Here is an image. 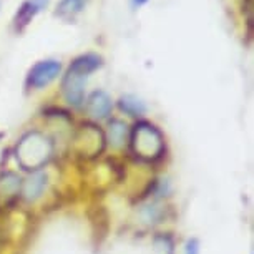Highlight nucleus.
<instances>
[{
    "instance_id": "nucleus-2",
    "label": "nucleus",
    "mask_w": 254,
    "mask_h": 254,
    "mask_svg": "<svg viewBox=\"0 0 254 254\" xmlns=\"http://www.w3.org/2000/svg\"><path fill=\"white\" fill-rule=\"evenodd\" d=\"M130 150L141 161L153 163L160 160L165 151L161 131L148 122H138L130 133Z\"/></svg>"
},
{
    "instance_id": "nucleus-9",
    "label": "nucleus",
    "mask_w": 254,
    "mask_h": 254,
    "mask_svg": "<svg viewBox=\"0 0 254 254\" xmlns=\"http://www.w3.org/2000/svg\"><path fill=\"white\" fill-rule=\"evenodd\" d=\"M87 3L88 0H60L55 15L65 22H71L78 13H81Z\"/></svg>"
},
{
    "instance_id": "nucleus-13",
    "label": "nucleus",
    "mask_w": 254,
    "mask_h": 254,
    "mask_svg": "<svg viewBox=\"0 0 254 254\" xmlns=\"http://www.w3.org/2000/svg\"><path fill=\"white\" fill-rule=\"evenodd\" d=\"M188 254H198V246H196V241H190L188 243Z\"/></svg>"
},
{
    "instance_id": "nucleus-7",
    "label": "nucleus",
    "mask_w": 254,
    "mask_h": 254,
    "mask_svg": "<svg viewBox=\"0 0 254 254\" xmlns=\"http://www.w3.org/2000/svg\"><path fill=\"white\" fill-rule=\"evenodd\" d=\"M87 113L92 118H108L112 113V100L105 92H93L87 98Z\"/></svg>"
},
{
    "instance_id": "nucleus-6",
    "label": "nucleus",
    "mask_w": 254,
    "mask_h": 254,
    "mask_svg": "<svg viewBox=\"0 0 254 254\" xmlns=\"http://www.w3.org/2000/svg\"><path fill=\"white\" fill-rule=\"evenodd\" d=\"M22 193V180L15 173L0 175V208H7Z\"/></svg>"
},
{
    "instance_id": "nucleus-1",
    "label": "nucleus",
    "mask_w": 254,
    "mask_h": 254,
    "mask_svg": "<svg viewBox=\"0 0 254 254\" xmlns=\"http://www.w3.org/2000/svg\"><path fill=\"white\" fill-rule=\"evenodd\" d=\"M100 66H102V59L95 54L81 55L71 62L66 75L64 76V81H62V92L71 107H80L83 103L85 80Z\"/></svg>"
},
{
    "instance_id": "nucleus-10",
    "label": "nucleus",
    "mask_w": 254,
    "mask_h": 254,
    "mask_svg": "<svg viewBox=\"0 0 254 254\" xmlns=\"http://www.w3.org/2000/svg\"><path fill=\"white\" fill-rule=\"evenodd\" d=\"M47 185V176L42 175V173H35L32 175L30 178L27 180L25 185H22V193L25 196V199L28 201H33L37 199L38 196L42 194V191H44Z\"/></svg>"
},
{
    "instance_id": "nucleus-5",
    "label": "nucleus",
    "mask_w": 254,
    "mask_h": 254,
    "mask_svg": "<svg viewBox=\"0 0 254 254\" xmlns=\"http://www.w3.org/2000/svg\"><path fill=\"white\" fill-rule=\"evenodd\" d=\"M62 65L55 60H44L38 62L28 73L27 83L32 88H44L47 85H50L57 76L60 75Z\"/></svg>"
},
{
    "instance_id": "nucleus-11",
    "label": "nucleus",
    "mask_w": 254,
    "mask_h": 254,
    "mask_svg": "<svg viewBox=\"0 0 254 254\" xmlns=\"http://www.w3.org/2000/svg\"><path fill=\"white\" fill-rule=\"evenodd\" d=\"M110 141L117 148L125 145V141H127V125L123 122L113 120V122L110 123Z\"/></svg>"
},
{
    "instance_id": "nucleus-8",
    "label": "nucleus",
    "mask_w": 254,
    "mask_h": 254,
    "mask_svg": "<svg viewBox=\"0 0 254 254\" xmlns=\"http://www.w3.org/2000/svg\"><path fill=\"white\" fill-rule=\"evenodd\" d=\"M47 3H49V0H25V2L22 3V7L18 8L15 18H13L15 27L18 30H22L23 27H27L28 23L32 22V18L35 17L42 8L47 7Z\"/></svg>"
},
{
    "instance_id": "nucleus-3",
    "label": "nucleus",
    "mask_w": 254,
    "mask_h": 254,
    "mask_svg": "<svg viewBox=\"0 0 254 254\" xmlns=\"http://www.w3.org/2000/svg\"><path fill=\"white\" fill-rule=\"evenodd\" d=\"M17 161L23 170L37 171L47 165L54 153L52 141L38 131H30L18 141L17 145Z\"/></svg>"
},
{
    "instance_id": "nucleus-14",
    "label": "nucleus",
    "mask_w": 254,
    "mask_h": 254,
    "mask_svg": "<svg viewBox=\"0 0 254 254\" xmlns=\"http://www.w3.org/2000/svg\"><path fill=\"white\" fill-rule=\"evenodd\" d=\"M131 2H133V5H143V3H146L148 2V0H131Z\"/></svg>"
},
{
    "instance_id": "nucleus-12",
    "label": "nucleus",
    "mask_w": 254,
    "mask_h": 254,
    "mask_svg": "<svg viewBox=\"0 0 254 254\" xmlns=\"http://www.w3.org/2000/svg\"><path fill=\"white\" fill-rule=\"evenodd\" d=\"M120 108H122L125 113L130 115V117H138V115L145 113V105L136 97H131V95H127V97H123L120 100Z\"/></svg>"
},
{
    "instance_id": "nucleus-4",
    "label": "nucleus",
    "mask_w": 254,
    "mask_h": 254,
    "mask_svg": "<svg viewBox=\"0 0 254 254\" xmlns=\"http://www.w3.org/2000/svg\"><path fill=\"white\" fill-rule=\"evenodd\" d=\"M75 145L78 148L80 156H97L105 146V135L95 125H83L80 128V131L76 133Z\"/></svg>"
}]
</instances>
